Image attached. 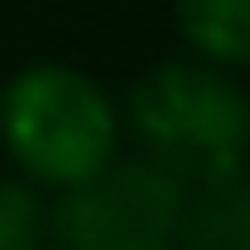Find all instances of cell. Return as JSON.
<instances>
[{"label":"cell","mask_w":250,"mask_h":250,"mask_svg":"<svg viewBox=\"0 0 250 250\" xmlns=\"http://www.w3.org/2000/svg\"><path fill=\"white\" fill-rule=\"evenodd\" d=\"M172 22L189 56L206 67H250V0H172Z\"/></svg>","instance_id":"5b68a950"},{"label":"cell","mask_w":250,"mask_h":250,"mask_svg":"<svg viewBox=\"0 0 250 250\" xmlns=\"http://www.w3.org/2000/svg\"><path fill=\"white\" fill-rule=\"evenodd\" d=\"M123 134L134 139V156L172 172L184 189L233 178L250 156V95L233 72L195 56L156 62L128 83Z\"/></svg>","instance_id":"6da1fadb"},{"label":"cell","mask_w":250,"mask_h":250,"mask_svg":"<svg viewBox=\"0 0 250 250\" xmlns=\"http://www.w3.org/2000/svg\"><path fill=\"white\" fill-rule=\"evenodd\" d=\"M172 250H250V172L189 184Z\"/></svg>","instance_id":"277c9868"},{"label":"cell","mask_w":250,"mask_h":250,"mask_svg":"<svg viewBox=\"0 0 250 250\" xmlns=\"http://www.w3.org/2000/svg\"><path fill=\"white\" fill-rule=\"evenodd\" d=\"M0 150L17 178L67 195L123 156V106L72 62L17 67L0 89Z\"/></svg>","instance_id":"7a4b0ae2"},{"label":"cell","mask_w":250,"mask_h":250,"mask_svg":"<svg viewBox=\"0 0 250 250\" xmlns=\"http://www.w3.org/2000/svg\"><path fill=\"white\" fill-rule=\"evenodd\" d=\"M184 217V184L145 156H117L89 184L56 195V250H172Z\"/></svg>","instance_id":"3957f363"},{"label":"cell","mask_w":250,"mask_h":250,"mask_svg":"<svg viewBox=\"0 0 250 250\" xmlns=\"http://www.w3.org/2000/svg\"><path fill=\"white\" fill-rule=\"evenodd\" d=\"M50 245V206L28 178H0V250H45Z\"/></svg>","instance_id":"8992f818"}]
</instances>
